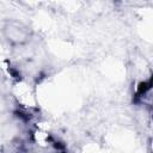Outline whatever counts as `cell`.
I'll return each mask as SVG.
<instances>
[{
	"instance_id": "6da1fadb",
	"label": "cell",
	"mask_w": 153,
	"mask_h": 153,
	"mask_svg": "<svg viewBox=\"0 0 153 153\" xmlns=\"http://www.w3.org/2000/svg\"><path fill=\"white\" fill-rule=\"evenodd\" d=\"M5 35L7 37V39L14 44H22L24 42L27 41V30L22 25V24H18V23H8L5 27Z\"/></svg>"
}]
</instances>
